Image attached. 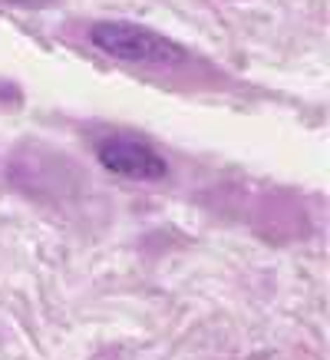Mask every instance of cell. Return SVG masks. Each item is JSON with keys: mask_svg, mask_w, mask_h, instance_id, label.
<instances>
[{"mask_svg": "<svg viewBox=\"0 0 330 360\" xmlns=\"http://www.w3.org/2000/svg\"><path fill=\"white\" fill-rule=\"evenodd\" d=\"M89 44L99 53L139 66H172L185 60V50L162 33L129 20H99L89 27Z\"/></svg>", "mask_w": 330, "mask_h": 360, "instance_id": "6da1fadb", "label": "cell"}, {"mask_svg": "<svg viewBox=\"0 0 330 360\" xmlns=\"http://www.w3.org/2000/svg\"><path fill=\"white\" fill-rule=\"evenodd\" d=\"M99 165L112 175L132 179V182H159L169 172V162L136 139H110L99 146Z\"/></svg>", "mask_w": 330, "mask_h": 360, "instance_id": "7a4b0ae2", "label": "cell"}]
</instances>
